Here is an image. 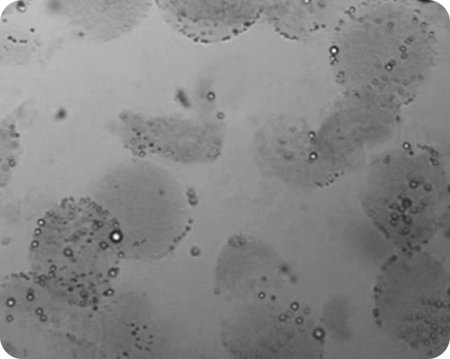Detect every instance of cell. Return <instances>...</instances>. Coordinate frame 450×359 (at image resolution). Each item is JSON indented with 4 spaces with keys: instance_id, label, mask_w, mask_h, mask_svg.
I'll return each mask as SVG.
<instances>
[{
    "instance_id": "obj_3",
    "label": "cell",
    "mask_w": 450,
    "mask_h": 359,
    "mask_svg": "<svg viewBox=\"0 0 450 359\" xmlns=\"http://www.w3.org/2000/svg\"><path fill=\"white\" fill-rule=\"evenodd\" d=\"M381 281L409 298L407 303L377 314L390 331L408 343L420 342L435 351L443 342L449 327V302L444 272L425 253L407 251L393 256L386 265Z\"/></svg>"
},
{
    "instance_id": "obj_2",
    "label": "cell",
    "mask_w": 450,
    "mask_h": 359,
    "mask_svg": "<svg viewBox=\"0 0 450 359\" xmlns=\"http://www.w3.org/2000/svg\"><path fill=\"white\" fill-rule=\"evenodd\" d=\"M437 163L414 158L383 162L365 184L367 214L388 239L406 249L426 242L443 219L448 185Z\"/></svg>"
},
{
    "instance_id": "obj_5",
    "label": "cell",
    "mask_w": 450,
    "mask_h": 359,
    "mask_svg": "<svg viewBox=\"0 0 450 359\" xmlns=\"http://www.w3.org/2000/svg\"><path fill=\"white\" fill-rule=\"evenodd\" d=\"M150 124L153 147L169 159L183 162L208 157L220 146L221 131L211 121L165 116Z\"/></svg>"
},
{
    "instance_id": "obj_4",
    "label": "cell",
    "mask_w": 450,
    "mask_h": 359,
    "mask_svg": "<svg viewBox=\"0 0 450 359\" xmlns=\"http://www.w3.org/2000/svg\"><path fill=\"white\" fill-rule=\"evenodd\" d=\"M169 25L193 41H227L248 29L262 14L255 1H165L158 3Z\"/></svg>"
},
{
    "instance_id": "obj_1",
    "label": "cell",
    "mask_w": 450,
    "mask_h": 359,
    "mask_svg": "<svg viewBox=\"0 0 450 359\" xmlns=\"http://www.w3.org/2000/svg\"><path fill=\"white\" fill-rule=\"evenodd\" d=\"M117 218L88 197H66L48 211L29 246L32 269L60 295L91 304L108 283L121 253Z\"/></svg>"
}]
</instances>
